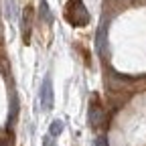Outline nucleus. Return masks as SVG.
I'll return each instance as SVG.
<instances>
[{
  "label": "nucleus",
  "instance_id": "nucleus-1",
  "mask_svg": "<svg viewBox=\"0 0 146 146\" xmlns=\"http://www.w3.org/2000/svg\"><path fill=\"white\" fill-rule=\"evenodd\" d=\"M65 18L71 27H85L89 25V12L83 0H67L65 4Z\"/></svg>",
  "mask_w": 146,
  "mask_h": 146
},
{
  "label": "nucleus",
  "instance_id": "nucleus-5",
  "mask_svg": "<svg viewBox=\"0 0 146 146\" xmlns=\"http://www.w3.org/2000/svg\"><path fill=\"white\" fill-rule=\"evenodd\" d=\"M31 31H33V8L27 6L25 16H23V41H25V45H29V41H31Z\"/></svg>",
  "mask_w": 146,
  "mask_h": 146
},
{
  "label": "nucleus",
  "instance_id": "nucleus-2",
  "mask_svg": "<svg viewBox=\"0 0 146 146\" xmlns=\"http://www.w3.org/2000/svg\"><path fill=\"white\" fill-rule=\"evenodd\" d=\"M89 124H91L94 130H100V128H104V124H106V110H104V106H102L98 96H94L89 100Z\"/></svg>",
  "mask_w": 146,
  "mask_h": 146
},
{
  "label": "nucleus",
  "instance_id": "nucleus-10",
  "mask_svg": "<svg viewBox=\"0 0 146 146\" xmlns=\"http://www.w3.org/2000/svg\"><path fill=\"white\" fill-rule=\"evenodd\" d=\"M96 146H108L106 136H98V138H96Z\"/></svg>",
  "mask_w": 146,
  "mask_h": 146
},
{
  "label": "nucleus",
  "instance_id": "nucleus-3",
  "mask_svg": "<svg viewBox=\"0 0 146 146\" xmlns=\"http://www.w3.org/2000/svg\"><path fill=\"white\" fill-rule=\"evenodd\" d=\"M55 104V91H53V81L51 77H45L43 85H41V108L45 112H51Z\"/></svg>",
  "mask_w": 146,
  "mask_h": 146
},
{
  "label": "nucleus",
  "instance_id": "nucleus-6",
  "mask_svg": "<svg viewBox=\"0 0 146 146\" xmlns=\"http://www.w3.org/2000/svg\"><path fill=\"white\" fill-rule=\"evenodd\" d=\"M16 116H18V98H16V94H12L10 96V118H8V126L10 128L16 122Z\"/></svg>",
  "mask_w": 146,
  "mask_h": 146
},
{
  "label": "nucleus",
  "instance_id": "nucleus-9",
  "mask_svg": "<svg viewBox=\"0 0 146 146\" xmlns=\"http://www.w3.org/2000/svg\"><path fill=\"white\" fill-rule=\"evenodd\" d=\"M6 16L16 18V2L14 0H6Z\"/></svg>",
  "mask_w": 146,
  "mask_h": 146
},
{
  "label": "nucleus",
  "instance_id": "nucleus-7",
  "mask_svg": "<svg viewBox=\"0 0 146 146\" xmlns=\"http://www.w3.org/2000/svg\"><path fill=\"white\" fill-rule=\"evenodd\" d=\"M63 130H65V124H63L61 120H53V124H51V128H49V136L57 138L59 134H63Z\"/></svg>",
  "mask_w": 146,
  "mask_h": 146
},
{
  "label": "nucleus",
  "instance_id": "nucleus-11",
  "mask_svg": "<svg viewBox=\"0 0 146 146\" xmlns=\"http://www.w3.org/2000/svg\"><path fill=\"white\" fill-rule=\"evenodd\" d=\"M55 146H57V144H55Z\"/></svg>",
  "mask_w": 146,
  "mask_h": 146
},
{
  "label": "nucleus",
  "instance_id": "nucleus-8",
  "mask_svg": "<svg viewBox=\"0 0 146 146\" xmlns=\"http://www.w3.org/2000/svg\"><path fill=\"white\" fill-rule=\"evenodd\" d=\"M41 18H43L47 25L53 23V14H51V8H49V4H47V0H41Z\"/></svg>",
  "mask_w": 146,
  "mask_h": 146
},
{
  "label": "nucleus",
  "instance_id": "nucleus-4",
  "mask_svg": "<svg viewBox=\"0 0 146 146\" xmlns=\"http://www.w3.org/2000/svg\"><path fill=\"white\" fill-rule=\"evenodd\" d=\"M96 49L100 55H106V49H108V23L102 21L100 29H98V35H96Z\"/></svg>",
  "mask_w": 146,
  "mask_h": 146
}]
</instances>
